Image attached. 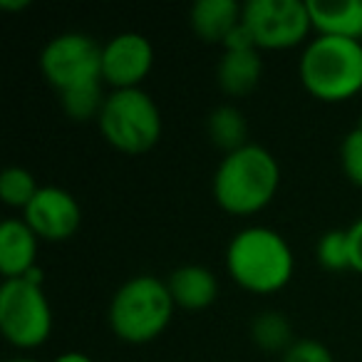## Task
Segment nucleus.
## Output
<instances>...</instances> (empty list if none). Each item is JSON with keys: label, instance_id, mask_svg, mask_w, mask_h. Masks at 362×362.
I'll use <instances>...</instances> for the list:
<instances>
[{"label": "nucleus", "instance_id": "f257e3e1", "mask_svg": "<svg viewBox=\"0 0 362 362\" xmlns=\"http://www.w3.org/2000/svg\"><path fill=\"white\" fill-rule=\"evenodd\" d=\"M281 184L278 159L266 149L248 141L221 159L214 174V199L226 214L253 216L273 202Z\"/></svg>", "mask_w": 362, "mask_h": 362}, {"label": "nucleus", "instance_id": "f03ea898", "mask_svg": "<svg viewBox=\"0 0 362 362\" xmlns=\"http://www.w3.org/2000/svg\"><path fill=\"white\" fill-rule=\"evenodd\" d=\"M293 251L278 231L266 226L241 228L226 248V271L243 291L268 296L293 278Z\"/></svg>", "mask_w": 362, "mask_h": 362}, {"label": "nucleus", "instance_id": "7ed1b4c3", "mask_svg": "<svg viewBox=\"0 0 362 362\" xmlns=\"http://www.w3.org/2000/svg\"><path fill=\"white\" fill-rule=\"evenodd\" d=\"M300 82L315 100L345 102L362 92V42L317 35L298 62Z\"/></svg>", "mask_w": 362, "mask_h": 362}, {"label": "nucleus", "instance_id": "20e7f679", "mask_svg": "<svg viewBox=\"0 0 362 362\" xmlns=\"http://www.w3.org/2000/svg\"><path fill=\"white\" fill-rule=\"evenodd\" d=\"M169 286L154 276H134L122 283L110 303V327L129 345L151 342L166 330L174 315Z\"/></svg>", "mask_w": 362, "mask_h": 362}, {"label": "nucleus", "instance_id": "39448f33", "mask_svg": "<svg viewBox=\"0 0 362 362\" xmlns=\"http://www.w3.org/2000/svg\"><path fill=\"white\" fill-rule=\"evenodd\" d=\"M97 124L115 149L124 154H144L161 136V112L141 87L112 90L97 117Z\"/></svg>", "mask_w": 362, "mask_h": 362}, {"label": "nucleus", "instance_id": "423d86ee", "mask_svg": "<svg viewBox=\"0 0 362 362\" xmlns=\"http://www.w3.org/2000/svg\"><path fill=\"white\" fill-rule=\"evenodd\" d=\"M0 330L21 350L40 347L52 332V310L42 286L13 278L0 288Z\"/></svg>", "mask_w": 362, "mask_h": 362}, {"label": "nucleus", "instance_id": "0eeeda50", "mask_svg": "<svg viewBox=\"0 0 362 362\" xmlns=\"http://www.w3.org/2000/svg\"><path fill=\"white\" fill-rule=\"evenodd\" d=\"M40 70L57 92L102 82V45L85 33H62L40 52Z\"/></svg>", "mask_w": 362, "mask_h": 362}, {"label": "nucleus", "instance_id": "6e6552de", "mask_svg": "<svg viewBox=\"0 0 362 362\" xmlns=\"http://www.w3.org/2000/svg\"><path fill=\"white\" fill-rule=\"evenodd\" d=\"M258 50H288L313 30L308 3L300 0H248L241 16Z\"/></svg>", "mask_w": 362, "mask_h": 362}, {"label": "nucleus", "instance_id": "1a4fd4ad", "mask_svg": "<svg viewBox=\"0 0 362 362\" xmlns=\"http://www.w3.org/2000/svg\"><path fill=\"white\" fill-rule=\"evenodd\" d=\"M154 65V47L139 33H119L102 45V82L115 90H136Z\"/></svg>", "mask_w": 362, "mask_h": 362}, {"label": "nucleus", "instance_id": "9d476101", "mask_svg": "<svg viewBox=\"0 0 362 362\" xmlns=\"http://www.w3.org/2000/svg\"><path fill=\"white\" fill-rule=\"evenodd\" d=\"M23 221L35 231L42 241H67L77 233L82 223V209L70 192L60 187H40L28 209Z\"/></svg>", "mask_w": 362, "mask_h": 362}, {"label": "nucleus", "instance_id": "9b49d317", "mask_svg": "<svg viewBox=\"0 0 362 362\" xmlns=\"http://www.w3.org/2000/svg\"><path fill=\"white\" fill-rule=\"evenodd\" d=\"M37 241L30 226L23 218H6L0 226V273L6 281L23 278L35 268Z\"/></svg>", "mask_w": 362, "mask_h": 362}, {"label": "nucleus", "instance_id": "f8f14e48", "mask_svg": "<svg viewBox=\"0 0 362 362\" xmlns=\"http://www.w3.org/2000/svg\"><path fill=\"white\" fill-rule=\"evenodd\" d=\"M308 11L317 35L362 40V0H310Z\"/></svg>", "mask_w": 362, "mask_h": 362}, {"label": "nucleus", "instance_id": "ddd939ff", "mask_svg": "<svg viewBox=\"0 0 362 362\" xmlns=\"http://www.w3.org/2000/svg\"><path fill=\"white\" fill-rule=\"evenodd\" d=\"M176 308L204 310L218 298V278L206 266H181L166 281Z\"/></svg>", "mask_w": 362, "mask_h": 362}, {"label": "nucleus", "instance_id": "4468645a", "mask_svg": "<svg viewBox=\"0 0 362 362\" xmlns=\"http://www.w3.org/2000/svg\"><path fill=\"white\" fill-rule=\"evenodd\" d=\"M243 6L236 0H199L192 6L189 21L192 30L202 37L204 42H221L228 37V33L241 23Z\"/></svg>", "mask_w": 362, "mask_h": 362}, {"label": "nucleus", "instance_id": "2eb2a0df", "mask_svg": "<svg viewBox=\"0 0 362 362\" xmlns=\"http://www.w3.org/2000/svg\"><path fill=\"white\" fill-rule=\"evenodd\" d=\"M263 62L258 50H223L216 67V82L226 95L243 97L261 82Z\"/></svg>", "mask_w": 362, "mask_h": 362}, {"label": "nucleus", "instance_id": "dca6fc26", "mask_svg": "<svg viewBox=\"0 0 362 362\" xmlns=\"http://www.w3.org/2000/svg\"><path fill=\"white\" fill-rule=\"evenodd\" d=\"M209 136L211 141L223 149L226 154L231 151L241 149V146L248 144V127H246V119H243V112L236 110L231 105H223V107H216V110L209 115Z\"/></svg>", "mask_w": 362, "mask_h": 362}, {"label": "nucleus", "instance_id": "f3484780", "mask_svg": "<svg viewBox=\"0 0 362 362\" xmlns=\"http://www.w3.org/2000/svg\"><path fill=\"white\" fill-rule=\"evenodd\" d=\"M251 337L258 347H263L268 352H278V350L286 352L296 342L293 340L291 322L278 310H266L261 315H256V320L251 325Z\"/></svg>", "mask_w": 362, "mask_h": 362}, {"label": "nucleus", "instance_id": "a211bd4d", "mask_svg": "<svg viewBox=\"0 0 362 362\" xmlns=\"http://www.w3.org/2000/svg\"><path fill=\"white\" fill-rule=\"evenodd\" d=\"M40 192L35 176L23 166H8L0 174V199L13 209H23L25 211L28 204L35 199V194Z\"/></svg>", "mask_w": 362, "mask_h": 362}, {"label": "nucleus", "instance_id": "6ab92c4d", "mask_svg": "<svg viewBox=\"0 0 362 362\" xmlns=\"http://www.w3.org/2000/svg\"><path fill=\"white\" fill-rule=\"evenodd\" d=\"M105 100L102 97V82L97 85H87V87H77V90L70 92H62L60 102H62V110H65L67 117L77 122H87V119H97L105 107Z\"/></svg>", "mask_w": 362, "mask_h": 362}, {"label": "nucleus", "instance_id": "aec40b11", "mask_svg": "<svg viewBox=\"0 0 362 362\" xmlns=\"http://www.w3.org/2000/svg\"><path fill=\"white\" fill-rule=\"evenodd\" d=\"M317 263L327 271H345L350 268V241L347 231H327L320 236L315 248Z\"/></svg>", "mask_w": 362, "mask_h": 362}, {"label": "nucleus", "instance_id": "412c9836", "mask_svg": "<svg viewBox=\"0 0 362 362\" xmlns=\"http://www.w3.org/2000/svg\"><path fill=\"white\" fill-rule=\"evenodd\" d=\"M340 161L342 171L347 179L362 189V117L357 122V127L352 132H347V136L340 144Z\"/></svg>", "mask_w": 362, "mask_h": 362}, {"label": "nucleus", "instance_id": "4be33fe9", "mask_svg": "<svg viewBox=\"0 0 362 362\" xmlns=\"http://www.w3.org/2000/svg\"><path fill=\"white\" fill-rule=\"evenodd\" d=\"M283 362H335V357L322 342L300 337L283 352Z\"/></svg>", "mask_w": 362, "mask_h": 362}, {"label": "nucleus", "instance_id": "5701e85b", "mask_svg": "<svg viewBox=\"0 0 362 362\" xmlns=\"http://www.w3.org/2000/svg\"><path fill=\"white\" fill-rule=\"evenodd\" d=\"M223 50H258L256 40H253L251 30L243 25V21L228 33V37L223 40Z\"/></svg>", "mask_w": 362, "mask_h": 362}, {"label": "nucleus", "instance_id": "b1692460", "mask_svg": "<svg viewBox=\"0 0 362 362\" xmlns=\"http://www.w3.org/2000/svg\"><path fill=\"white\" fill-rule=\"evenodd\" d=\"M347 241H350V268L362 273V216L347 228Z\"/></svg>", "mask_w": 362, "mask_h": 362}, {"label": "nucleus", "instance_id": "393cba45", "mask_svg": "<svg viewBox=\"0 0 362 362\" xmlns=\"http://www.w3.org/2000/svg\"><path fill=\"white\" fill-rule=\"evenodd\" d=\"M52 362H95L90 355H85V352H62V355H57Z\"/></svg>", "mask_w": 362, "mask_h": 362}, {"label": "nucleus", "instance_id": "a878e982", "mask_svg": "<svg viewBox=\"0 0 362 362\" xmlns=\"http://www.w3.org/2000/svg\"><path fill=\"white\" fill-rule=\"evenodd\" d=\"M30 6V0H23V3H18V0H0V8L3 11H23V8Z\"/></svg>", "mask_w": 362, "mask_h": 362}, {"label": "nucleus", "instance_id": "bb28decb", "mask_svg": "<svg viewBox=\"0 0 362 362\" xmlns=\"http://www.w3.org/2000/svg\"><path fill=\"white\" fill-rule=\"evenodd\" d=\"M8 362H40V360H33V357H18V360H8Z\"/></svg>", "mask_w": 362, "mask_h": 362}]
</instances>
